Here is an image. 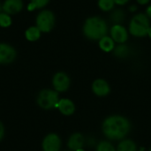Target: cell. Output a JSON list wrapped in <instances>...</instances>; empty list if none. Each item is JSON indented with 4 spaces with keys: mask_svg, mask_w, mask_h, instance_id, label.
Listing matches in <instances>:
<instances>
[{
    "mask_svg": "<svg viewBox=\"0 0 151 151\" xmlns=\"http://www.w3.org/2000/svg\"><path fill=\"white\" fill-rule=\"evenodd\" d=\"M102 130L104 134L111 141L125 139L131 131V123L124 116L111 115L107 117L103 124Z\"/></svg>",
    "mask_w": 151,
    "mask_h": 151,
    "instance_id": "obj_1",
    "label": "cell"
},
{
    "mask_svg": "<svg viewBox=\"0 0 151 151\" xmlns=\"http://www.w3.org/2000/svg\"><path fill=\"white\" fill-rule=\"evenodd\" d=\"M82 30L84 35L88 39L99 41L108 35L109 27L107 22L104 19L98 16H93L85 20Z\"/></svg>",
    "mask_w": 151,
    "mask_h": 151,
    "instance_id": "obj_2",
    "label": "cell"
},
{
    "mask_svg": "<svg viewBox=\"0 0 151 151\" xmlns=\"http://www.w3.org/2000/svg\"><path fill=\"white\" fill-rule=\"evenodd\" d=\"M150 27V18L145 13L135 14L129 23V32L135 37H144L148 35Z\"/></svg>",
    "mask_w": 151,
    "mask_h": 151,
    "instance_id": "obj_3",
    "label": "cell"
},
{
    "mask_svg": "<svg viewBox=\"0 0 151 151\" xmlns=\"http://www.w3.org/2000/svg\"><path fill=\"white\" fill-rule=\"evenodd\" d=\"M59 102L58 92L52 89H43L39 92L37 104L43 110H50L58 106Z\"/></svg>",
    "mask_w": 151,
    "mask_h": 151,
    "instance_id": "obj_4",
    "label": "cell"
},
{
    "mask_svg": "<svg viewBox=\"0 0 151 151\" xmlns=\"http://www.w3.org/2000/svg\"><path fill=\"white\" fill-rule=\"evenodd\" d=\"M55 24V16L52 12L45 10L41 12L36 18L37 27L42 32H50Z\"/></svg>",
    "mask_w": 151,
    "mask_h": 151,
    "instance_id": "obj_5",
    "label": "cell"
},
{
    "mask_svg": "<svg viewBox=\"0 0 151 151\" xmlns=\"http://www.w3.org/2000/svg\"><path fill=\"white\" fill-rule=\"evenodd\" d=\"M71 84L69 76L63 72L57 73L52 79V85L57 92H65L68 90Z\"/></svg>",
    "mask_w": 151,
    "mask_h": 151,
    "instance_id": "obj_6",
    "label": "cell"
},
{
    "mask_svg": "<svg viewBox=\"0 0 151 151\" xmlns=\"http://www.w3.org/2000/svg\"><path fill=\"white\" fill-rule=\"evenodd\" d=\"M43 151H59L61 148V139L56 134H50L42 141Z\"/></svg>",
    "mask_w": 151,
    "mask_h": 151,
    "instance_id": "obj_7",
    "label": "cell"
},
{
    "mask_svg": "<svg viewBox=\"0 0 151 151\" xmlns=\"http://www.w3.org/2000/svg\"><path fill=\"white\" fill-rule=\"evenodd\" d=\"M110 35L112 40L119 44L125 43L128 39V32L122 25H113L110 29Z\"/></svg>",
    "mask_w": 151,
    "mask_h": 151,
    "instance_id": "obj_8",
    "label": "cell"
},
{
    "mask_svg": "<svg viewBox=\"0 0 151 151\" xmlns=\"http://www.w3.org/2000/svg\"><path fill=\"white\" fill-rule=\"evenodd\" d=\"M92 91L93 93L100 97L106 96L111 92V87L109 83L104 79H96L92 83Z\"/></svg>",
    "mask_w": 151,
    "mask_h": 151,
    "instance_id": "obj_9",
    "label": "cell"
},
{
    "mask_svg": "<svg viewBox=\"0 0 151 151\" xmlns=\"http://www.w3.org/2000/svg\"><path fill=\"white\" fill-rule=\"evenodd\" d=\"M16 58L15 50L6 43H0V64H10Z\"/></svg>",
    "mask_w": 151,
    "mask_h": 151,
    "instance_id": "obj_10",
    "label": "cell"
},
{
    "mask_svg": "<svg viewBox=\"0 0 151 151\" xmlns=\"http://www.w3.org/2000/svg\"><path fill=\"white\" fill-rule=\"evenodd\" d=\"M85 145V138L80 133H75L72 134L68 140L67 146L72 151H76L80 149H83Z\"/></svg>",
    "mask_w": 151,
    "mask_h": 151,
    "instance_id": "obj_11",
    "label": "cell"
},
{
    "mask_svg": "<svg viewBox=\"0 0 151 151\" xmlns=\"http://www.w3.org/2000/svg\"><path fill=\"white\" fill-rule=\"evenodd\" d=\"M57 108L65 116H71L75 111V105H74L73 102L67 98L60 99L58 104Z\"/></svg>",
    "mask_w": 151,
    "mask_h": 151,
    "instance_id": "obj_12",
    "label": "cell"
},
{
    "mask_svg": "<svg viewBox=\"0 0 151 151\" xmlns=\"http://www.w3.org/2000/svg\"><path fill=\"white\" fill-rule=\"evenodd\" d=\"M23 7L21 0H6L3 4V10L7 14H15L20 12Z\"/></svg>",
    "mask_w": 151,
    "mask_h": 151,
    "instance_id": "obj_13",
    "label": "cell"
},
{
    "mask_svg": "<svg viewBox=\"0 0 151 151\" xmlns=\"http://www.w3.org/2000/svg\"><path fill=\"white\" fill-rule=\"evenodd\" d=\"M110 19L113 25H122L126 19V12L120 8L114 9L110 15Z\"/></svg>",
    "mask_w": 151,
    "mask_h": 151,
    "instance_id": "obj_14",
    "label": "cell"
},
{
    "mask_svg": "<svg viewBox=\"0 0 151 151\" xmlns=\"http://www.w3.org/2000/svg\"><path fill=\"white\" fill-rule=\"evenodd\" d=\"M117 151H137L136 143L131 139H123L117 146Z\"/></svg>",
    "mask_w": 151,
    "mask_h": 151,
    "instance_id": "obj_15",
    "label": "cell"
},
{
    "mask_svg": "<svg viewBox=\"0 0 151 151\" xmlns=\"http://www.w3.org/2000/svg\"><path fill=\"white\" fill-rule=\"evenodd\" d=\"M98 43H99L100 49L105 52L113 51V50L115 48V42L112 40V38L111 36H108V35L100 39Z\"/></svg>",
    "mask_w": 151,
    "mask_h": 151,
    "instance_id": "obj_16",
    "label": "cell"
},
{
    "mask_svg": "<svg viewBox=\"0 0 151 151\" xmlns=\"http://www.w3.org/2000/svg\"><path fill=\"white\" fill-rule=\"evenodd\" d=\"M113 54L119 58H126L130 54V48L125 43H120L114 48Z\"/></svg>",
    "mask_w": 151,
    "mask_h": 151,
    "instance_id": "obj_17",
    "label": "cell"
},
{
    "mask_svg": "<svg viewBox=\"0 0 151 151\" xmlns=\"http://www.w3.org/2000/svg\"><path fill=\"white\" fill-rule=\"evenodd\" d=\"M41 31L37 27H31L26 31V38L30 42H35L39 39Z\"/></svg>",
    "mask_w": 151,
    "mask_h": 151,
    "instance_id": "obj_18",
    "label": "cell"
},
{
    "mask_svg": "<svg viewBox=\"0 0 151 151\" xmlns=\"http://www.w3.org/2000/svg\"><path fill=\"white\" fill-rule=\"evenodd\" d=\"M114 0H98V7L104 12H110L114 9Z\"/></svg>",
    "mask_w": 151,
    "mask_h": 151,
    "instance_id": "obj_19",
    "label": "cell"
},
{
    "mask_svg": "<svg viewBox=\"0 0 151 151\" xmlns=\"http://www.w3.org/2000/svg\"><path fill=\"white\" fill-rule=\"evenodd\" d=\"M96 151H117L113 144L110 142L103 141L96 145Z\"/></svg>",
    "mask_w": 151,
    "mask_h": 151,
    "instance_id": "obj_20",
    "label": "cell"
},
{
    "mask_svg": "<svg viewBox=\"0 0 151 151\" xmlns=\"http://www.w3.org/2000/svg\"><path fill=\"white\" fill-rule=\"evenodd\" d=\"M12 24V19L7 13H0V26L3 27H7Z\"/></svg>",
    "mask_w": 151,
    "mask_h": 151,
    "instance_id": "obj_21",
    "label": "cell"
},
{
    "mask_svg": "<svg viewBox=\"0 0 151 151\" xmlns=\"http://www.w3.org/2000/svg\"><path fill=\"white\" fill-rule=\"evenodd\" d=\"M50 0H31V4H33L36 8H42L45 5H47V4L49 3Z\"/></svg>",
    "mask_w": 151,
    "mask_h": 151,
    "instance_id": "obj_22",
    "label": "cell"
},
{
    "mask_svg": "<svg viewBox=\"0 0 151 151\" xmlns=\"http://www.w3.org/2000/svg\"><path fill=\"white\" fill-rule=\"evenodd\" d=\"M4 127L2 122L0 121V141L4 138Z\"/></svg>",
    "mask_w": 151,
    "mask_h": 151,
    "instance_id": "obj_23",
    "label": "cell"
},
{
    "mask_svg": "<svg viewBox=\"0 0 151 151\" xmlns=\"http://www.w3.org/2000/svg\"><path fill=\"white\" fill-rule=\"evenodd\" d=\"M128 1H129V0H114L115 4H118V5H124V4H127Z\"/></svg>",
    "mask_w": 151,
    "mask_h": 151,
    "instance_id": "obj_24",
    "label": "cell"
},
{
    "mask_svg": "<svg viewBox=\"0 0 151 151\" xmlns=\"http://www.w3.org/2000/svg\"><path fill=\"white\" fill-rule=\"evenodd\" d=\"M136 1H137V3H138L139 4L145 5V4H149L150 0H136Z\"/></svg>",
    "mask_w": 151,
    "mask_h": 151,
    "instance_id": "obj_25",
    "label": "cell"
},
{
    "mask_svg": "<svg viewBox=\"0 0 151 151\" xmlns=\"http://www.w3.org/2000/svg\"><path fill=\"white\" fill-rule=\"evenodd\" d=\"M149 18H151V5L148 6V8L146 9V13H145Z\"/></svg>",
    "mask_w": 151,
    "mask_h": 151,
    "instance_id": "obj_26",
    "label": "cell"
},
{
    "mask_svg": "<svg viewBox=\"0 0 151 151\" xmlns=\"http://www.w3.org/2000/svg\"><path fill=\"white\" fill-rule=\"evenodd\" d=\"M129 10H130V12H135V11H137V6L136 5H131L129 7Z\"/></svg>",
    "mask_w": 151,
    "mask_h": 151,
    "instance_id": "obj_27",
    "label": "cell"
},
{
    "mask_svg": "<svg viewBox=\"0 0 151 151\" xmlns=\"http://www.w3.org/2000/svg\"><path fill=\"white\" fill-rule=\"evenodd\" d=\"M148 35L150 36V38H151V27H150V29H149V33H148Z\"/></svg>",
    "mask_w": 151,
    "mask_h": 151,
    "instance_id": "obj_28",
    "label": "cell"
},
{
    "mask_svg": "<svg viewBox=\"0 0 151 151\" xmlns=\"http://www.w3.org/2000/svg\"><path fill=\"white\" fill-rule=\"evenodd\" d=\"M76 151H85L83 149H80V150H76Z\"/></svg>",
    "mask_w": 151,
    "mask_h": 151,
    "instance_id": "obj_29",
    "label": "cell"
},
{
    "mask_svg": "<svg viewBox=\"0 0 151 151\" xmlns=\"http://www.w3.org/2000/svg\"><path fill=\"white\" fill-rule=\"evenodd\" d=\"M0 11H1V5H0Z\"/></svg>",
    "mask_w": 151,
    "mask_h": 151,
    "instance_id": "obj_30",
    "label": "cell"
},
{
    "mask_svg": "<svg viewBox=\"0 0 151 151\" xmlns=\"http://www.w3.org/2000/svg\"><path fill=\"white\" fill-rule=\"evenodd\" d=\"M149 151H151V149H150V150H149Z\"/></svg>",
    "mask_w": 151,
    "mask_h": 151,
    "instance_id": "obj_31",
    "label": "cell"
}]
</instances>
